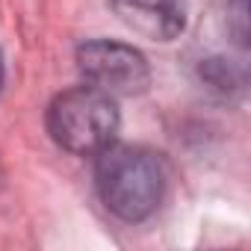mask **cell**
<instances>
[{"label":"cell","mask_w":251,"mask_h":251,"mask_svg":"<svg viewBox=\"0 0 251 251\" xmlns=\"http://www.w3.org/2000/svg\"><path fill=\"white\" fill-rule=\"evenodd\" d=\"M95 186L106 210L124 222L148 219L166 192L160 154L139 145H109L98 154Z\"/></svg>","instance_id":"6da1fadb"},{"label":"cell","mask_w":251,"mask_h":251,"mask_svg":"<svg viewBox=\"0 0 251 251\" xmlns=\"http://www.w3.org/2000/svg\"><path fill=\"white\" fill-rule=\"evenodd\" d=\"M45 121L50 139L59 148L80 157H92L115 142L121 115L112 95L95 86H77L50 100Z\"/></svg>","instance_id":"7a4b0ae2"},{"label":"cell","mask_w":251,"mask_h":251,"mask_svg":"<svg viewBox=\"0 0 251 251\" xmlns=\"http://www.w3.org/2000/svg\"><path fill=\"white\" fill-rule=\"evenodd\" d=\"M80 74L89 86L106 92V95H139L151 86V68L148 59L124 42L112 39H95L80 45L77 50Z\"/></svg>","instance_id":"3957f363"},{"label":"cell","mask_w":251,"mask_h":251,"mask_svg":"<svg viewBox=\"0 0 251 251\" xmlns=\"http://www.w3.org/2000/svg\"><path fill=\"white\" fill-rule=\"evenodd\" d=\"M109 6L124 27L154 42H172L186 27V0H109Z\"/></svg>","instance_id":"277c9868"},{"label":"cell","mask_w":251,"mask_h":251,"mask_svg":"<svg viewBox=\"0 0 251 251\" xmlns=\"http://www.w3.org/2000/svg\"><path fill=\"white\" fill-rule=\"evenodd\" d=\"M3 74L6 71H3V56H0V86H3Z\"/></svg>","instance_id":"5b68a950"}]
</instances>
